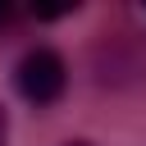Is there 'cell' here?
Returning <instances> with one entry per match:
<instances>
[{"mask_svg":"<svg viewBox=\"0 0 146 146\" xmlns=\"http://www.w3.org/2000/svg\"><path fill=\"white\" fill-rule=\"evenodd\" d=\"M0 23H9V9H5V5H0Z\"/></svg>","mask_w":146,"mask_h":146,"instance_id":"4","label":"cell"},{"mask_svg":"<svg viewBox=\"0 0 146 146\" xmlns=\"http://www.w3.org/2000/svg\"><path fill=\"white\" fill-rule=\"evenodd\" d=\"M14 87L27 105H55L68 87V64L55 46H32L14 64Z\"/></svg>","mask_w":146,"mask_h":146,"instance_id":"1","label":"cell"},{"mask_svg":"<svg viewBox=\"0 0 146 146\" xmlns=\"http://www.w3.org/2000/svg\"><path fill=\"white\" fill-rule=\"evenodd\" d=\"M64 146H96V141H87V137H73V141H64Z\"/></svg>","mask_w":146,"mask_h":146,"instance_id":"3","label":"cell"},{"mask_svg":"<svg viewBox=\"0 0 146 146\" xmlns=\"http://www.w3.org/2000/svg\"><path fill=\"white\" fill-rule=\"evenodd\" d=\"M0 146H9V110L0 105Z\"/></svg>","mask_w":146,"mask_h":146,"instance_id":"2","label":"cell"}]
</instances>
